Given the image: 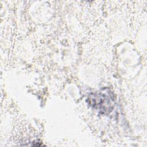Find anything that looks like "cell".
Instances as JSON below:
<instances>
[{
  "label": "cell",
  "instance_id": "obj_1",
  "mask_svg": "<svg viewBox=\"0 0 147 147\" xmlns=\"http://www.w3.org/2000/svg\"><path fill=\"white\" fill-rule=\"evenodd\" d=\"M115 97L108 88L91 93L87 98V102L94 109L98 110L102 114L110 113L115 104Z\"/></svg>",
  "mask_w": 147,
  "mask_h": 147
}]
</instances>
